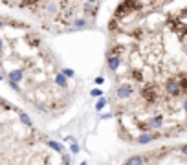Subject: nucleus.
Masks as SVG:
<instances>
[{
  "label": "nucleus",
  "mask_w": 187,
  "mask_h": 165,
  "mask_svg": "<svg viewBox=\"0 0 187 165\" xmlns=\"http://www.w3.org/2000/svg\"><path fill=\"white\" fill-rule=\"evenodd\" d=\"M162 86H163V92H165L171 99H184V90L180 86L178 77H169L167 81H163Z\"/></svg>",
  "instance_id": "f257e3e1"
},
{
  "label": "nucleus",
  "mask_w": 187,
  "mask_h": 165,
  "mask_svg": "<svg viewBox=\"0 0 187 165\" xmlns=\"http://www.w3.org/2000/svg\"><path fill=\"white\" fill-rule=\"evenodd\" d=\"M121 62H123V57H118V55H110L106 57V68L110 74H116L119 68H121Z\"/></svg>",
  "instance_id": "f03ea898"
},
{
  "label": "nucleus",
  "mask_w": 187,
  "mask_h": 165,
  "mask_svg": "<svg viewBox=\"0 0 187 165\" xmlns=\"http://www.w3.org/2000/svg\"><path fill=\"white\" fill-rule=\"evenodd\" d=\"M53 84H55L57 88L68 90V77L62 74V70H55V75H53Z\"/></svg>",
  "instance_id": "7ed1b4c3"
},
{
  "label": "nucleus",
  "mask_w": 187,
  "mask_h": 165,
  "mask_svg": "<svg viewBox=\"0 0 187 165\" xmlns=\"http://www.w3.org/2000/svg\"><path fill=\"white\" fill-rule=\"evenodd\" d=\"M97 11H99V6H97V4H90V2H86V4H84V7H83L84 17H88L90 20H96Z\"/></svg>",
  "instance_id": "20e7f679"
},
{
  "label": "nucleus",
  "mask_w": 187,
  "mask_h": 165,
  "mask_svg": "<svg viewBox=\"0 0 187 165\" xmlns=\"http://www.w3.org/2000/svg\"><path fill=\"white\" fill-rule=\"evenodd\" d=\"M7 81H15V82L24 81V70H20V68L9 70V72H7Z\"/></svg>",
  "instance_id": "39448f33"
},
{
  "label": "nucleus",
  "mask_w": 187,
  "mask_h": 165,
  "mask_svg": "<svg viewBox=\"0 0 187 165\" xmlns=\"http://www.w3.org/2000/svg\"><path fill=\"white\" fill-rule=\"evenodd\" d=\"M88 26V17H79L72 22V29H84Z\"/></svg>",
  "instance_id": "423d86ee"
},
{
  "label": "nucleus",
  "mask_w": 187,
  "mask_h": 165,
  "mask_svg": "<svg viewBox=\"0 0 187 165\" xmlns=\"http://www.w3.org/2000/svg\"><path fill=\"white\" fill-rule=\"evenodd\" d=\"M125 163H127V165L147 163V158H145V154H140V156H130V158H127V160H125Z\"/></svg>",
  "instance_id": "0eeeda50"
},
{
  "label": "nucleus",
  "mask_w": 187,
  "mask_h": 165,
  "mask_svg": "<svg viewBox=\"0 0 187 165\" xmlns=\"http://www.w3.org/2000/svg\"><path fill=\"white\" fill-rule=\"evenodd\" d=\"M46 145H48L50 149H53L55 152H59V154L64 152V147H62L61 143H57V141H53V140H46Z\"/></svg>",
  "instance_id": "6e6552de"
},
{
  "label": "nucleus",
  "mask_w": 187,
  "mask_h": 165,
  "mask_svg": "<svg viewBox=\"0 0 187 165\" xmlns=\"http://www.w3.org/2000/svg\"><path fill=\"white\" fill-rule=\"evenodd\" d=\"M19 118H20V121L22 123H24V127H28V128H31V119H29V118H28V114H26V112H19Z\"/></svg>",
  "instance_id": "1a4fd4ad"
},
{
  "label": "nucleus",
  "mask_w": 187,
  "mask_h": 165,
  "mask_svg": "<svg viewBox=\"0 0 187 165\" xmlns=\"http://www.w3.org/2000/svg\"><path fill=\"white\" fill-rule=\"evenodd\" d=\"M106 103H108V99H106V97H103V96H101V97H97V103H96V110H99V112H101L105 106H106Z\"/></svg>",
  "instance_id": "9d476101"
},
{
  "label": "nucleus",
  "mask_w": 187,
  "mask_h": 165,
  "mask_svg": "<svg viewBox=\"0 0 187 165\" xmlns=\"http://www.w3.org/2000/svg\"><path fill=\"white\" fill-rule=\"evenodd\" d=\"M61 70L68 79H73V77H75V72H73V70H70V68H61Z\"/></svg>",
  "instance_id": "9b49d317"
},
{
  "label": "nucleus",
  "mask_w": 187,
  "mask_h": 165,
  "mask_svg": "<svg viewBox=\"0 0 187 165\" xmlns=\"http://www.w3.org/2000/svg\"><path fill=\"white\" fill-rule=\"evenodd\" d=\"M79 152V145H77V141H72L70 143V154L73 156V154H77Z\"/></svg>",
  "instance_id": "f8f14e48"
},
{
  "label": "nucleus",
  "mask_w": 187,
  "mask_h": 165,
  "mask_svg": "<svg viewBox=\"0 0 187 165\" xmlns=\"http://www.w3.org/2000/svg\"><path fill=\"white\" fill-rule=\"evenodd\" d=\"M90 96L97 99V97H101V96H103V90H101V88H94V90L90 92Z\"/></svg>",
  "instance_id": "ddd939ff"
},
{
  "label": "nucleus",
  "mask_w": 187,
  "mask_h": 165,
  "mask_svg": "<svg viewBox=\"0 0 187 165\" xmlns=\"http://www.w3.org/2000/svg\"><path fill=\"white\" fill-rule=\"evenodd\" d=\"M178 152H180V154H182V156H184V158L187 160V143L180 145V147H178Z\"/></svg>",
  "instance_id": "4468645a"
},
{
  "label": "nucleus",
  "mask_w": 187,
  "mask_h": 165,
  "mask_svg": "<svg viewBox=\"0 0 187 165\" xmlns=\"http://www.w3.org/2000/svg\"><path fill=\"white\" fill-rule=\"evenodd\" d=\"M103 82H105V77H103V75H97V77L94 79V84H96V86H101Z\"/></svg>",
  "instance_id": "2eb2a0df"
},
{
  "label": "nucleus",
  "mask_w": 187,
  "mask_h": 165,
  "mask_svg": "<svg viewBox=\"0 0 187 165\" xmlns=\"http://www.w3.org/2000/svg\"><path fill=\"white\" fill-rule=\"evenodd\" d=\"M61 156H62V162H64V163H72V158H70V154H66V152H62Z\"/></svg>",
  "instance_id": "dca6fc26"
},
{
  "label": "nucleus",
  "mask_w": 187,
  "mask_h": 165,
  "mask_svg": "<svg viewBox=\"0 0 187 165\" xmlns=\"http://www.w3.org/2000/svg\"><path fill=\"white\" fill-rule=\"evenodd\" d=\"M72 141H77V140H75L73 136H66V138H64V143H72Z\"/></svg>",
  "instance_id": "f3484780"
},
{
  "label": "nucleus",
  "mask_w": 187,
  "mask_h": 165,
  "mask_svg": "<svg viewBox=\"0 0 187 165\" xmlns=\"http://www.w3.org/2000/svg\"><path fill=\"white\" fill-rule=\"evenodd\" d=\"M112 116H114V114H103V116H101V119H108V118H112Z\"/></svg>",
  "instance_id": "a211bd4d"
},
{
  "label": "nucleus",
  "mask_w": 187,
  "mask_h": 165,
  "mask_svg": "<svg viewBox=\"0 0 187 165\" xmlns=\"http://www.w3.org/2000/svg\"><path fill=\"white\" fill-rule=\"evenodd\" d=\"M2 51H4V41L0 39V53H2Z\"/></svg>",
  "instance_id": "6ab92c4d"
},
{
  "label": "nucleus",
  "mask_w": 187,
  "mask_h": 165,
  "mask_svg": "<svg viewBox=\"0 0 187 165\" xmlns=\"http://www.w3.org/2000/svg\"><path fill=\"white\" fill-rule=\"evenodd\" d=\"M4 20H6V19H2V17H0V29L4 28Z\"/></svg>",
  "instance_id": "aec40b11"
},
{
  "label": "nucleus",
  "mask_w": 187,
  "mask_h": 165,
  "mask_svg": "<svg viewBox=\"0 0 187 165\" xmlns=\"http://www.w3.org/2000/svg\"><path fill=\"white\" fill-rule=\"evenodd\" d=\"M86 2H90V4H97L99 0H86Z\"/></svg>",
  "instance_id": "412c9836"
},
{
  "label": "nucleus",
  "mask_w": 187,
  "mask_h": 165,
  "mask_svg": "<svg viewBox=\"0 0 187 165\" xmlns=\"http://www.w3.org/2000/svg\"><path fill=\"white\" fill-rule=\"evenodd\" d=\"M2 79H4V77H2V74H0V81H2Z\"/></svg>",
  "instance_id": "4be33fe9"
}]
</instances>
